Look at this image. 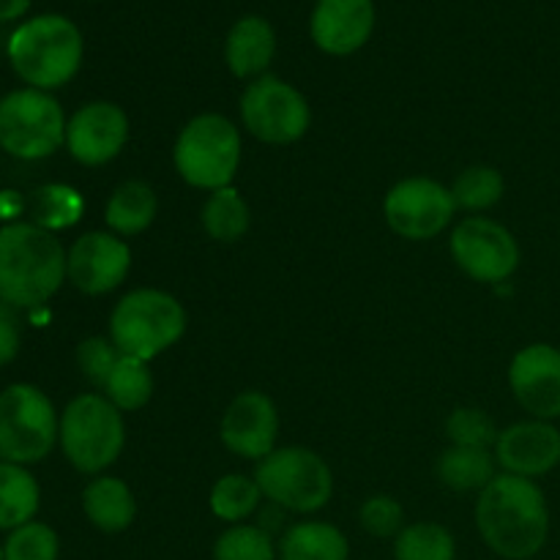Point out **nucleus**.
Returning a JSON list of instances; mask_svg holds the SVG:
<instances>
[{
    "label": "nucleus",
    "instance_id": "f257e3e1",
    "mask_svg": "<svg viewBox=\"0 0 560 560\" xmlns=\"http://www.w3.org/2000/svg\"><path fill=\"white\" fill-rule=\"evenodd\" d=\"M476 525L495 556L528 560L539 556L550 534V512L545 492L534 479L501 474L481 490L476 503Z\"/></svg>",
    "mask_w": 560,
    "mask_h": 560
},
{
    "label": "nucleus",
    "instance_id": "f03ea898",
    "mask_svg": "<svg viewBox=\"0 0 560 560\" xmlns=\"http://www.w3.org/2000/svg\"><path fill=\"white\" fill-rule=\"evenodd\" d=\"M66 255L55 233L38 224L0 228V301L11 310L47 304L66 279Z\"/></svg>",
    "mask_w": 560,
    "mask_h": 560
},
{
    "label": "nucleus",
    "instance_id": "7ed1b4c3",
    "mask_svg": "<svg viewBox=\"0 0 560 560\" xmlns=\"http://www.w3.org/2000/svg\"><path fill=\"white\" fill-rule=\"evenodd\" d=\"M5 52L11 69L27 82V88L49 93L74 80L85 55V42L69 16L38 14L11 33Z\"/></svg>",
    "mask_w": 560,
    "mask_h": 560
},
{
    "label": "nucleus",
    "instance_id": "20e7f679",
    "mask_svg": "<svg viewBox=\"0 0 560 560\" xmlns=\"http://www.w3.org/2000/svg\"><path fill=\"white\" fill-rule=\"evenodd\" d=\"M186 331V312L162 290H131L109 315V339L124 355L153 361Z\"/></svg>",
    "mask_w": 560,
    "mask_h": 560
},
{
    "label": "nucleus",
    "instance_id": "39448f33",
    "mask_svg": "<svg viewBox=\"0 0 560 560\" xmlns=\"http://www.w3.org/2000/svg\"><path fill=\"white\" fill-rule=\"evenodd\" d=\"M173 162L180 178L195 189H224L233 184L241 164L238 129L224 115H197L180 129Z\"/></svg>",
    "mask_w": 560,
    "mask_h": 560
},
{
    "label": "nucleus",
    "instance_id": "423d86ee",
    "mask_svg": "<svg viewBox=\"0 0 560 560\" xmlns=\"http://www.w3.org/2000/svg\"><path fill=\"white\" fill-rule=\"evenodd\" d=\"M58 441L80 474H102L124 452V416L102 394H80L60 416Z\"/></svg>",
    "mask_w": 560,
    "mask_h": 560
},
{
    "label": "nucleus",
    "instance_id": "0eeeda50",
    "mask_svg": "<svg viewBox=\"0 0 560 560\" xmlns=\"http://www.w3.org/2000/svg\"><path fill=\"white\" fill-rule=\"evenodd\" d=\"M60 419L42 388L14 383L0 392V463H42L58 443Z\"/></svg>",
    "mask_w": 560,
    "mask_h": 560
},
{
    "label": "nucleus",
    "instance_id": "6e6552de",
    "mask_svg": "<svg viewBox=\"0 0 560 560\" xmlns=\"http://www.w3.org/2000/svg\"><path fill=\"white\" fill-rule=\"evenodd\" d=\"M63 107L47 91L22 88L0 98V148L9 156L36 162L66 142Z\"/></svg>",
    "mask_w": 560,
    "mask_h": 560
},
{
    "label": "nucleus",
    "instance_id": "1a4fd4ad",
    "mask_svg": "<svg viewBox=\"0 0 560 560\" xmlns=\"http://www.w3.org/2000/svg\"><path fill=\"white\" fill-rule=\"evenodd\" d=\"M255 481L268 501L301 514L323 509L334 492L331 468L326 459L301 446L273 448L257 465Z\"/></svg>",
    "mask_w": 560,
    "mask_h": 560
},
{
    "label": "nucleus",
    "instance_id": "9d476101",
    "mask_svg": "<svg viewBox=\"0 0 560 560\" xmlns=\"http://www.w3.org/2000/svg\"><path fill=\"white\" fill-rule=\"evenodd\" d=\"M241 118L252 137L268 145H290L310 129V104L304 93L279 77L262 74L241 96Z\"/></svg>",
    "mask_w": 560,
    "mask_h": 560
},
{
    "label": "nucleus",
    "instance_id": "9b49d317",
    "mask_svg": "<svg viewBox=\"0 0 560 560\" xmlns=\"http://www.w3.org/2000/svg\"><path fill=\"white\" fill-rule=\"evenodd\" d=\"M457 202L452 189L430 178H405L386 195L383 213L399 238L427 241L452 224Z\"/></svg>",
    "mask_w": 560,
    "mask_h": 560
},
{
    "label": "nucleus",
    "instance_id": "f8f14e48",
    "mask_svg": "<svg viewBox=\"0 0 560 560\" xmlns=\"http://www.w3.org/2000/svg\"><path fill=\"white\" fill-rule=\"evenodd\" d=\"M452 257L476 282H506L520 266V246L503 224L485 217L459 222L452 233Z\"/></svg>",
    "mask_w": 560,
    "mask_h": 560
},
{
    "label": "nucleus",
    "instance_id": "ddd939ff",
    "mask_svg": "<svg viewBox=\"0 0 560 560\" xmlns=\"http://www.w3.org/2000/svg\"><path fill=\"white\" fill-rule=\"evenodd\" d=\"M131 268V252L113 233H85L66 255V279L85 295H104L118 288Z\"/></svg>",
    "mask_w": 560,
    "mask_h": 560
},
{
    "label": "nucleus",
    "instance_id": "4468645a",
    "mask_svg": "<svg viewBox=\"0 0 560 560\" xmlns=\"http://www.w3.org/2000/svg\"><path fill=\"white\" fill-rule=\"evenodd\" d=\"M129 140V118L113 102H91L66 124V148L85 167L107 164Z\"/></svg>",
    "mask_w": 560,
    "mask_h": 560
},
{
    "label": "nucleus",
    "instance_id": "2eb2a0df",
    "mask_svg": "<svg viewBox=\"0 0 560 560\" xmlns=\"http://www.w3.org/2000/svg\"><path fill=\"white\" fill-rule=\"evenodd\" d=\"M509 386L534 419H560V350L547 342L520 350L509 366Z\"/></svg>",
    "mask_w": 560,
    "mask_h": 560
},
{
    "label": "nucleus",
    "instance_id": "dca6fc26",
    "mask_svg": "<svg viewBox=\"0 0 560 560\" xmlns=\"http://www.w3.org/2000/svg\"><path fill=\"white\" fill-rule=\"evenodd\" d=\"M222 443L244 459H266L277 448V405L260 392H244L222 416Z\"/></svg>",
    "mask_w": 560,
    "mask_h": 560
},
{
    "label": "nucleus",
    "instance_id": "f3484780",
    "mask_svg": "<svg viewBox=\"0 0 560 560\" xmlns=\"http://www.w3.org/2000/svg\"><path fill=\"white\" fill-rule=\"evenodd\" d=\"M375 31L372 0H317L310 20L312 42L326 55H353Z\"/></svg>",
    "mask_w": 560,
    "mask_h": 560
},
{
    "label": "nucleus",
    "instance_id": "a211bd4d",
    "mask_svg": "<svg viewBox=\"0 0 560 560\" xmlns=\"http://www.w3.org/2000/svg\"><path fill=\"white\" fill-rule=\"evenodd\" d=\"M495 459L506 474L525 479L550 474L560 463V430L541 419L512 424L498 435Z\"/></svg>",
    "mask_w": 560,
    "mask_h": 560
},
{
    "label": "nucleus",
    "instance_id": "6ab92c4d",
    "mask_svg": "<svg viewBox=\"0 0 560 560\" xmlns=\"http://www.w3.org/2000/svg\"><path fill=\"white\" fill-rule=\"evenodd\" d=\"M277 55V33L273 25L262 16H241L228 33L224 42V60L230 74L238 80H257L271 66Z\"/></svg>",
    "mask_w": 560,
    "mask_h": 560
},
{
    "label": "nucleus",
    "instance_id": "aec40b11",
    "mask_svg": "<svg viewBox=\"0 0 560 560\" xmlns=\"http://www.w3.org/2000/svg\"><path fill=\"white\" fill-rule=\"evenodd\" d=\"M85 517L104 534H120L135 523L137 503L129 485L115 476H98L82 492Z\"/></svg>",
    "mask_w": 560,
    "mask_h": 560
},
{
    "label": "nucleus",
    "instance_id": "412c9836",
    "mask_svg": "<svg viewBox=\"0 0 560 560\" xmlns=\"http://www.w3.org/2000/svg\"><path fill=\"white\" fill-rule=\"evenodd\" d=\"M104 219L115 235L129 238V235L145 233L156 219V195L142 180H126L109 197Z\"/></svg>",
    "mask_w": 560,
    "mask_h": 560
},
{
    "label": "nucleus",
    "instance_id": "4be33fe9",
    "mask_svg": "<svg viewBox=\"0 0 560 560\" xmlns=\"http://www.w3.org/2000/svg\"><path fill=\"white\" fill-rule=\"evenodd\" d=\"M36 479L25 465L0 463V530H16L33 523L38 512Z\"/></svg>",
    "mask_w": 560,
    "mask_h": 560
},
{
    "label": "nucleus",
    "instance_id": "5701e85b",
    "mask_svg": "<svg viewBox=\"0 0 560 560\" xmlns=\"http://www.w3.org/2000/svg\"><path fill=\"white\" fill-rule=\"evenodd\" d=\"M438 476L448 490H485L495 479V454L490 448L452 446L438 459Z\"/></svg>",
    "mask_w": 560,
    "mask_h": 560
},
{
    "label": "nucleus",
    "instance_id": "b1692460",
    "mask_svg": "<svg viewBox=\"0 0 560 560\" xmlns=\"http://www.w3.org/2000/svg\"><path fill=\"white\" fill-rule=\"evenodd\" d=\"M348 539L328 523H299L282 536V560H348Z\"/></svg>",
    "mask_w": 560,
    "mask_h": 560
},
{
    "label": "nucleus",
    "instance_id": "393cba45",
    "mask_svg": "<svg viewBox=\"0 0 560 560\" xmlns=\"http://www.w3.org/2000/svg\"><path fill=\"white\" fill-rule=\"evenodd\" d=\"M202 228L219 244H235L244 238L249 230V208H246L244 197L233 186L211 191L202 206Z\"/></svg>",
    "mask_w": 560,
    "mask_h": 560
},
{
    "label": "nucleus",
    "instance_id": "a878e982",
    "mask_svg": "<svg viewBox=\"0 0 560 560\" xmlns=\"http://www.w3.org/2000/svg\"><path fill=\"white\" fill-rule=\"evenodd\" d=\"M102 392L115 408L126 410V413L145 408L153 394V375L148 370V361L135 359V355H120Z\"/></svg>",
    "mask_w": 560,
    "mask_h": 560
},
{
    "label": "nucleus",
    "instance_id": "bb28decb",
    "mask_svg": "<svg viewBox=\"0 0 560 560\" xmlns=\"http://www.w3.org/2000/svg\"><path fill=\"white\" fill-rule=\"evenodd\" d=\"M82 208H85V202H82L80 191L63 184L42 186V189L33 191L31 197L33 224L49 230V233H52V230L71 228V224L80 222Z\"/></svg>",
    "mask_w": 560,
    "mask_h": 560
},
{
    "label": "nucleus",
    "instance_id": "cd10ccee",
    "mask_svg": "<svg viewBox=\"0 0 560 560\" xmlns=\"http://www.w3.org/2000/svg\"><path fill=\"white\" fill-rule=\"evenodd\" d=\"M394 556L397 560H454L457 545L443 525L416 523L399 530Z\"/></svg>",
    "mask_w": 560,
    "mask_h": 560
},
{
    "label": "nucleus",
    "instance_id": "c85d7f7f",
    "mask_svg": "<svg viewBox=\"0 0 560 560\" xmlns=\"http://www.w3.org/2000/svg\"><path fill=\"white\" fill-rule=\"evenodd\" d=\"M262 490L257 487L255 479L246 476L230 474L219 479L211 490V512L224 523H241L249 517L257 506H260Z\"/></svg>",
    "mask_w": 560,
    "mask_h": 560
},
{
    "label": "nucleus",
    "instance_id": "c756f323",
    "mask_svg": "<svg viewBox=\"0 0 560 560\" xmlns=\"http://www.w3.org/2000/svg\"><path fill=\"white\" fill-rule=\"evenodd\" d=\"M503 189V175L495 167H468L465 173H459V178L454 180L452 197L457 202V208L465 211H487L495 202H501Z\"/></svg>",
    "mask_w": 560,
    "mask_h": 560
},
{
    "label": "nucleus",
    "instance_id": "7c9ffc66",
    "mask_svg": "<svg viewBox=\"0 0 560 560\" xmlns=\"http://www.w3.org/2000/svg\"><path fill=\"white\" fill-rule=\"evenodd\" d=\"M273 541L255 525H233L213 545V560H273Z\"/></svg>",
    "mask_w": 560,
    "mask_h": 560
},
{
    "label": "nucleus",
    "instance_id": "2f4dec72",
    "mask_svg": "<svg viewBox=\"0 0 560 560\" xmlns=\"http://www.w3.org/2000/svg\"><path fill=\"white\" fill-rule=\"evenodd\" d=\"M5 560H58V534L44 523L11 530L3 545Z\"/></svg>",
    "mask_w": 560,
    "mask_h": 560
},
{
    "label": "nucleus",
    "instance_id": "473e14b6",
    "mask_svg": "<svg viewBox=\"0 0 560 560\" xmlns=\"http://www.w3.org/2000/svg\"><path fill=\"white\" fill-rule=\"evenodd\" d=\"M446 435L452 438L454 446H474V448H490L495 446L498 435L495 424L487 413L476 408H459L448 416Z\"/></svg>",
    "mask_w": 560,
    "mask_h": 560
},
{
    "label": "nucleus",
    "instance_id": "72a5a7b5",
    "mask_svg": "<svg viewBox=\"0 0 560 560\" xmlns=\"http://www.w3.org/2000/svg\"><path fill=\"white\" fill-rule=\"evenodd\" d=\"M120 350L115 348L113 339H102V337H91L85 342H80L77 348V364H80L82 375L93 383V386L104 388L107 386V377L113 375L115 364L120 359Z\"/></svg>",
    "mask_w": 560,
    "mask_h": 560
},
{
    "label": "nucleus",
    "instance_id": "f704fd0d",
    "mask_svg": "<svg viewBox=\"0 0 560 560\" xmlns=\"http://www.w3.org/2000/svg\"><path fill=\"white\" fill-rule=\"evenodd\" d=\"M359 520H361V528H364L366 534L388 539V536L402 530V506H399L394 498L375 495L361 506Z\"/></svg>",
    "mask_w": 560,
    "mask_h": 560
},
{
    "label": "nucleus",
    "instance_id": "c9c22d12",
    "mask_svg": "<svg viewBox=\"0 0 560 560\" xmlns=\"http://www.w3.org/2000/svg\"><path fill=\"white\" fill-rule=\"evenodd\" d=\"M20 342H22L20 320H16L14 310L0 301V366L11 364V361L16 359V353H20Z\"/></svg>",
    "mask_w": 560,
    "mask_h": 560
},
{
    "label": "nucleus",
    "instance_id": "e433bc0d",
    "mask_svg": "<svg viewBox=\"0 0 560 560\" xmlns=\"http://www.w3.org/2000/svg\"><path fill=\"white\" fill-rule=\"evenodd\" d=\"M31 3L33 0H0V22H11L25 16Z\"/></svg>",
    "mask_w": 560,
    "mask_h": 560
},
{
    "label": "nucleus",
    "instance_id": "4c0bfd02",
    "mask_svg": "<svg viewBox=\"0 0 560 560\" xmlns=\"http://www.w3.org/2000/svg\"><path fill=\"white\" fill-rule=\"evenodd\" d=\"M0 560H5V552H3V547H0Z\"/></svg>",
    "mask_w": 560,
    "mask_h": 560
}]
</instances>
